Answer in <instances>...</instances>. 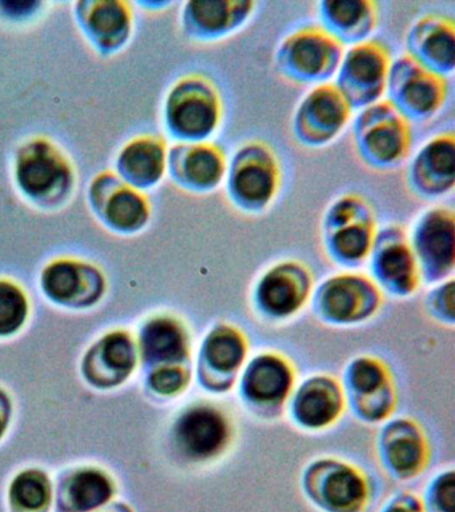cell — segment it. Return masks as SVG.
Returning <instances> with one entry per match:
<instances>
[{
  "instance_id": "6da1fadb",
  "label": "cell",
  "mask_w": 455,
  "mask_h": 512,
  "mask_svg": "<svg viewBox=\"0 0 455 512\" xmlns=\"http://www.w3.org/2000/svg\"><path fill=\"white\" fill-rule=\"evenodd\" d=\"M278 170L273 155L261 146L243 148L234 160L230 190L242 206L261 208L273 198Z\"/></svg>"
},
{
  "instance_id": "7a4b0ae2",
  "label": "cell",
  "mask_w": 455,
  "mask_h": 512,
  "mask_svg": "<svg viewBox=\"0 0 455 512\" xmlns=\"http://www.w3.org/2000/svg\"><path fill=\"white\" fill-rule=\"evenodd\" d=\"M358 134L363 156L379 166L398 162L409 143L402 116L389 106H378L367 111L358 122Z\"/></svg>"
},
{
  "instance_id": "3957f363",
  "label": "cell",
  "mask_w": 455,
  "mask_h": 512,
  "mask_svg": "<svg viewBox=\"0 0 455 512\" xmlns=\"http://www.w3.org/2000/svg\"><path fill=\"white\" fill-rule=\"evenodd\" d=\"M218 118V98L210 84L190 82L175 92L170 123L183 138L206 139L217 127Z\"/></svg>"
},
{
  "instance_id": "277c9868",
  "label": "cell",
  "mask_w": 455,
  "mask_h": 512,
  "mask_svg": "<svg viewBox=\"0 0 455 512\" xmlns=\"http://www.w3.org/2000/svg\"><path fill=\"white\" fill-rule=\"evenodd\" d=\"M337 42L321 31L299 32L283 46V64L295 78L313 80L330 74L339 62Z\"/></svg>"
},
{
  "instance_id": "5b68a950",
  "label": "cell",
  "mask_w": 455,
  "mask_h": 512,
  "mask_svg": "<svg viewBox=\"0 0 455 512\" xmlns=\"http://www.w3.org/2000/svg\"><path fill=\"white\" fill-rule=\"evenodd\" d=\"M386 54L379 46L354 48L343 63L339 86L346 102L367 103L382 92L386 75Z\"/></svg>"
},
{
  "instance_id": "8992f818",
  "label": "cell",
  "mask_w": 455,
  "mask_h": 512,
  "mask_svg": "<svg viewBox=\"0 0 455 512\" xmlns=\"http://www.w3.org/2000/svg\"><path fill=\"white\" fill-rule=\"evenodd\" d=\"M402 75H393L394 99L399 110L423 118L437 110L443 96V84L437 74L427 72L418 62H399Z\"/></svg>"
},
{
  "instance_id": "52a82bcc",
  "label": "cell",
  "mask_w": 455,
  "mask_h": 512,
  "mask_svg": "<svg viewBox=\"0 0 455 512\" xmlns=\"http://www.w3.org/2000/svg\"><path fill=\"white\" fill-rule=\"evenodd\" d=\"M346 99L339 90L323 86L303 103L298 115V130L305 142L322 143L333 138L346 122Z\"/></svg>"
},
{
  "instance_id": "ba28073f",
  "label": "cell",
  "mask_w": 455,
  "mask_h": 512,
  "mask_svg": "<svg viewBox=\"0 0 455 512\" xmlns=\"http://www.w3.org/2000/svg\"><path fill=\"white\" fill-rule=\"evenodd\" d=\"M135 366V351L129 336L111 334L86 356V378L95 386H117L129 376Z\"/></svg>"
},
{
  "instance_id": "9c48e42d",
  "label": "cell",
  "mask_w": 455,
  "mask_h": 512,
  "mask_svg": "<svg viewBox=\"0 0 455 512\" xmlns=\"http://www.w3.org/2000/svg\"><path fill=\"white\" fill-rule=\"evenodd\" d=\"M329 224H338L333 244L343 258H361L369 248L371 224L370 210L355 198H346L335 204L329 215Z\"/></svg>"
},
{
  "instance_id": "30bf717a",
  "label": "cell",
  "mask_w": 455,
  "mask_h": 512,
  "mask_svg": "<svg viewBox=\"0 0 455 512\" xmlns=\"http://www.w3.org/2000/svg\"><path fill=\"white\" fill-rule=\"evenodd\" d=\"M177 436L187 454L206 458L221 450L227 436L226 424L217 412L195 408L179 422Z\"/></svg>"
},
{
  "instance_id": "8fae6325",
  "label": "cell",
  "mask_w": 455,
  "mask_h": 512,
  "mask_svg": "<svg viewBox=\"0 0 455 512\" xmlns=\"http://www.w3.org/2000/svg\"><path fill=\"white\" fill-rule=\"evenodd\" d=\"M415 180L422 190L439 194L454 182V140L439 138L419 154L414 166Z\"/></svg>"
},
{
  "instance_id": "7c38bea8",
  "label": "cell",
  "mask_w": 455,
  "mask_h": 512,
  "mask_svg": "<svg viewBox=\"0 0 455 512\" xmlns=\"http://www.w3.org/2000/svg\"><path fill=\"white\" fill-rule=\"evenodd\" d=\"M453 215L443 210L429 212L419 223L417 244L422 258L425 256L435 267H449L453 263Z\"/></svg>"
},
{
  "instance_id": "4fadbf2b",
  "label": "cell",
  "mask_w": 455,
  "mask_h": 512,
  "mask_svg": "<svg viewBox=\"0 0 455 512\" xmlns=\"http://www.w3.org/2000/svg\"><path fill=\"white\" fill-rule=\"evenodd\" d=\"M413 50L422 64L435 70L447 71L454 66V30L443 20H425L415 28Z\"/></svg>"
},
{
  "instance_id": "5bb4252c",
  "label": "cell",
  "mask_w": 455,
  "mask_h": 512,
  "mask_svg": "<svg viewBox=\"0 0 455 512\" xmlns=\"http://www.w3.org/2000/svg\"><path fill=\"white\" fill-rule=\"evenodd\" d=\"M251 3L194 2L189 4V18L199 35L219 36L233 30L249 15Z\"/></svg>"
},
{
  "instance_id": "9a60e30c",
  "label": "cell",
  "mask_w": 455,
  "mask_h": 512,
  "mask_svg": "<svg viewBox=\"0 0 455 512\" xmlns=\"http://www.w3.org/2000/svg\"><path fill=\"white\" fill-rule=\"evenodd\" d=\"M290 268H278L267 275L261 284L259 296L263 306L275 314H289L302 302L303 279Z\"/></svg>"
},
{
  "instance_id": "2e32d148",
  "label": "cell",
  "mask_w": 455,
  "mask_h": 512,
  "mask_svg": "<svg viewBox=\"0 0 455 512\" xmlns=\"http://www.w3.org/2000/svg\"><path fill=\"white\" fill-rule=\"evenodd\" d=\"M111 496L109 479L99 471L78 472L66 483V508L73 512H86L101 506Z\"/></svg>"
},
{
  "instance_id": "e0dca14e",
  "label": "cell",
  "mask_w": 455,
  "mask_h": 512,
  "mask_svg": "<svg viewBox=\"0 0 455 512\" xmlns=\"http://www.w3.org/2000/svg\"><path fill=\"white\" fill-rule=\"evenodd\" d=\"M326 23H329L335 34L345 36L365 35L371 28V4L354 2V0H338L322 4Z\"/></svg>"
},
{
  "instance_id": "ac0fdd59",
  "label": "cell",
  "mask_w": 455,
  "mask_h": 512,
  "mask_svg": "<svg viewBox=\"0 0 455 512\" xmlns=\"http://www.w3.org/2000/svg\"><path fill=\"white\" fill-rule=\"evenodd\" d=\"M183 174L187 183L198 190H211L223 175V156L214 146L191 148L185 156Z\"/></svg>"
},
{
  "instance_id": "d6986e66",
  "label": "cell",
  "mask_w": 455,
  "mask_h": 512,
  "mask_svg": "<svg viewBox=\"0 0 455 512\" xmlns=\"http://www.w3.org/2000/svg\"><path fill=\"white\" fill-rule=\"evenodd\" d=\"M143 352L150 360L177 359L185 351L183 335L171 320L151 322L142 335Z\"/></svg>"
},
{
  "instance_id": "ffe728a7",
  "label": "cell",
  "mask_w": 455,
  "mask_h": 512,
  "mask_svg": "<svg viewBox=\"0 0 455 512\" xmlns=\"http://www.w3.org/2000/svg\"><path fill=\"white\" fill-rule=\"evenodd\" d=\"M289 371L273 358L262 359L251 370L247 378V391L254 398L274 400L281 398L289 387Z\"/></svg>"
},
{
  "instance_id": "44dd1931",
  "label": "cell",
  "mask_w": 455,
  "mask_h": 512,
  "mask_svg": "<svg viewBox=\"0 0 455 512\" xmlns=\"http://www.w3.org/2000/svg\"><path fill=\"white\" fill-rule=\"evenodd\" d=\"M19 182L30 194H45L61 178L62 170L57 160L45 152L37 150L19 166Z\"/></svg>"
},
{
  "instance_id": "7402d4cb",
  "label": "cell",
  "mask_w": 455,
  "mask_h": 512,
  "mask_svg": "<svg viewBox=\"0 0 455 512\" xmlns=\"http://www.w3.org/2000/svg\"><path fill=\"white\" fill-rule=\"evenodd\" d=\"M369 294V287L365 286L361 280L353 278L334 280L326 291V310L335 319H349L358 314V308L366 303V296Z\"/></svg>"
},
{
  "instance_id": "603a6c76",
  "label": "cell",
  "mask_w": 455,
  "mask_h": 512,
  "mask_svg": "<svg viewBox=\"0 0 455 512\" xmlns=\"http://www.w3.org/2000/svg\"><path fill=\"white\" fill-rule=\"evenodd\" d=\"M123 166L139 183L155 182L163 168V152L157 143L137 142L123 154Z\"/></svg>"
},
{
  "instance_id": "cb8c5ba5",
  "label": "cell",
  "mask_w": 455,
  "mask_h": 512,
  "mask_svg": "<svg viewBox=\"0 0 455 512\" xmlns=\"http://www.w3.org/2000/svg\"><path fill=\"white\" fill-rule=\"evenodd\" d=\"M50 500V484L39 471H27L15 479L11 486V502L23 511L43 510Z\"/></svg>"
},
{
  "instance_id": "d4e9b609",
  "label": "cell",
  "mask_w": 455,
  "mask_h": 512,
  "mask_svg": "<svg viewBox=\"0 0 455 512\" xmlns=\"http://www.w3.org/2000/svg\"><path fill=\"white\" fill-rule=\"evenodd\" d=\"M85 268L73 263H57L47 268L43 275V286L47 294L58 302H70L82 292V275Z\"/></svg>"
},
{
  "instance_id": "484cf974",
  "label": "cell",
  "mask_w": 455,
  "mask_h": 512,
  "mask_svg": "<svg viewBox=\"0 0 455 512\" xmlns=\"http://www.w3.org/2000/svg\"><path fill=\"white\" fill-rule=\"evenodd\" d=\"M338 399L327 387H311L298 403V415L309 426H322L334 418Z\"/></svg>"
},
{
  "instance_id": "4316f807",
  "label": "cell",
  "mask_w": 455,
  "mask_h": 512,
  "mask_svg": "<svg viewBox=\"0 0 455 512\" xmlns=\"http://www.w3.org/2000/svg\"><path fill=\"white\" fill-rule=\"evenodd\" d=\"M379 272L383 278L399 288H410L413 283V259L403 244L394 243L382 251Z\"/></svg>"
},
{
  "instance_id": "83f0119b",
  "label": "cell",
  "mask_w": 455,
  "mask_h": 512,
  "mask_svg": "<svg viewBox=\"0 0 455 512\" xmlns=\"http://www.w3.org/2000/svg\"><path fill=\"white\" fill-rule=\"evenodd\" d=\"M363 496L361 480L354 472L343 470L335 472L326 483V498L335 508L357 506Z\"/></svg>"
},
{
  "instance_id": "f1b7e54d",
  "label": "cell",
  "mask_w": 455,
  "mask_h": 512,
  "mask_svg": "<svg viewBox=\"0 0 455 512\" xmlns=\"http://www.w3.org/2000/svg\"><path fill=\"white\" fill-rule=\"evenodd\" d=\"M26 315L27 303L22 292L9 283H0V335L17 331Z\"/></svg>"
},
{
  "instance_id": "f546056e",
  "label": "cell",
  "mask_w": 455,
  "mask_h": 512,
  "mask_svg": "<svg viewBox=\"0 0 455 512\" xmlns=\"http://www.w3.org/2000/svg\"><path fill=\"white\" fill-rule=\"evenodd\" d=\"M146 208L141 198L133 192H121L111 200L109 220L119 228H133L143 223Z\"/></svg>"
},
{
  "instance_id": "4dcf8cb0",
  "label": "cell",
  "mask_w": 455,
  "mask_h": 512,
  "mask_svg": "<svg viewBox=\"0 0 455 512\" xmlns=\"http://www.w3.org/2000/svg\"><path fill=\"white\" fill-rule=\"evenodd\" d=\"M210 362L219 370H230L241 362L243 348L241 340L233 332H219L207 344Z\"/></svg>"
},
{
  "instance_id": "1f68e13d",
  "label": "cell",
  "mask_w": 455,
  "mask_h": 512,
  "mask_svg": "<svg viewBox=\"0 0 455 512\" xmlns=\"http://www.w3.org/2000/svg\"><path fill=\"white\" fill-rule=\"evenodd\" d=\"M91 23L99 35L113 38L126 27V14L118 3H99Z\"/></svg>"
},
{
  "instance_id": "d6a6232c",
  "label": "cell",
  "mask_w": 455,
  "mask_h": 512,
  "mask_svg": "<svg viewBox=\"0 0 455 512\" xmlns=\"http://www.w3.org/2000/svg\"><path fill=\"white\" fill-rule=\"evenodd\" d=\"M390 459L399 471H409L417 467L421 459V447L413 436H401L390 447Z\"/></svg>"
},
{
  "instance_id": "836d02e7",
  "label": "cell",
  "mask_w": 455,
  "mask_h": 512,
  "mask_svg": "<svg viewBox=\"0 0 455 512\" xmlns=\"http://www.w3.org/2000/svg\"><path fill=\"white\" fill-rule=\"evenodd\" d=\"M381 379V370L377 364L361 362L354 368L353 380L359 390L373 391L379 386Z\"/></svg>"
},
{
  "instance_id": "e575fe53",
  "label": "cell",
  "mask_w": 455,
  "mask_h": 512,
  "mask_svg": "<svg viewBox=\"0 0 455 512\" xmlns=\"http://www.w3.org/2000/svg\"><path fill=\"white\" fill-rule=\"evenodd\" d=\"M183 384V375L175 368H163L151 376V386L161 394H173Z\"/></svg>"
},
{
  "instance_id": "d590c367",
  "label": "cell",
  "mask_w": 455,
  "mask_h": 512,
  "mask_svg": "<svg viewBox=\"0 0 455 512\" xmlns=\"http://www.w3.org/2000/svg\"><path fill=\"white\" fill-rule=\"evenodd\" d=\"M454 490V478L451 474L438 484L437 503L443 511L454 512Z\"/></svg>"
},
{
  "instance_id": "8d00e7d4",
  "label": "cell",
  "mask_w": 455,
  "mask_h": 512,
  "mask_svg": "<svg viewBox=\"0 0 455 512\" xmlns=\"http://www.w3.org/2000/svg\"><path fill=\"white\" fill-rule=\"evenodd\" d=\"M10 404L5 394L0 392V436L5 432L7 420H9Z\"/></svg>"
},
{
  "instance_id": "74e56055",
  "label": "cell",
  "mask_w": 455,
  "mask_h": 512,
  "mask_svg": "<svg viewBox=\"0 0 455 512\" xmlns=\"http://www.w3.org/2000/svg\"><path fill=\"white\" fill-rule=\"evenodd\" d=\"M5 6L7 7V10H9V11L13 10L14 12H22V11L29 10L30 7L34 6V3L13 2V3H6Z\"/></svg>"
},
{
  "instance_id": "f35d334b",
  "label": "cell",
  "mask_w": 455,
  "mask_h": 512,
  "mask_svg": "<svg viewBox=\"0 0 455 512\" xmlns=\"http://www.w3.org/2000/svg\"><path fill=\"white\" fill-rule=\"evenodd\" d=\"M391 512H409V511L402 510V508H395V510H393Z\"/></svg>"
}]
</instances>
